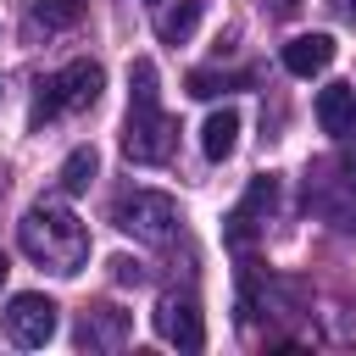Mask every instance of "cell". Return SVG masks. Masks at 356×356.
<instances>
[{"mask_svg": "<svg viewBox=\"0 0 356 356\" xmlns=\"http://www.w3.org/2000/svg\"><path fill=\"white\" fill-rule=\"evenodd\" d=\"M111 273H117V284H139L145 273H139V261H128V256H117L111 261Z\"/></svg>", "mask_w": 356, "mask_h": 356, "instance_id": "cell-16", "label": "cell"}, {"mask_svg": "<svg viewBox=\"0 0 356 356\" xmlns=\"http://www.w3.org/2000/svg\"><path fill=\"white\" fill-rule=\"evenodd\" d=\"M234 145H239V111L222 106V111H211V117L200 122V150H206L211 161H228Z\"/></svg>", "mask_w": 356, "mask_h": 356, "instance_id": "cell-11", "label": "cell"}, {"mask_svg": "<svg viewBox=\"0 0 356 356\" xmlns=\"http://www.w3.org/2000/svg\"><path fill=\"white\" fill-rule=\"evenodd\" d=\"M273 6H278V11H295V6H300V0H273Z\"/></svg>", "mask_w": 356, "mask_h": 356, "instance_id": "cell-19", "label": "cell"}, {"mask_svg": "<svg viewBox=\"0 0 356 356\" xmlns=\"http://www.w3.org/2000/svg\"><path fill=\"white\" fill-rule=\"evenodd\" d=\"M339 172H345V184L356 189V139H345V150H339Z\"/></svg>", "mask_w": 356, "mask_h": 356, "instance_id": "cell-17", "label": "cell"}, {"mask_svg": "<svg viewBox=\"0 0 356 356\" xmlns=\"http://www.w3.org/2000/svg\"><path fill=\"white\" fill-rule=\"evenodd\" d=\"M273 200H278V178H256V184H250V195H245V200L234 206V217H228V239H234V245H245V239L261 228L256 217H261V211H273Z\"/></svg>", "mask_w": 356, "mask_h": 356, "instance_id": "cell-7", "label": "cell"}, {"mask_svg": "<svg viewBox=\"0 0 356 356\" xmlns=\"http://www.w3.org/2000/svg\"><path fill=\"white\" fill-rule=\"evenodd\" d=\"M339 11H345V17H356V0H339Z\"/></svg>", "mask_w": 356, "mask_h": 356, "instance_id": "cell-18", "label": "cell"}, {"mask_svg": "<svg viewBox=\"0 0 356 356\" xmlns=\"http://www.w3.org/2000/svg\"><path fill=\"white\" fill-rule=\"evenodd\" d=\"M195 22H200V0H178V6H167V11L156 17V33H161L167 44H184V39L195 33Z\"/></svg>", "mask_w": 356, "mask_h": 356, "instance_id": "cell-12", "label": "cell"}, {"mask_svg": "<svg viewBox=\"0 0 356 356\" xmlns=\"http://www.w3.org/2000/svg\"><path fill=\"white\" fill-rule=\"evenodd\" d=\"M83 11H89V0H39L33 6V17L44 28H72V22H83Z\"/></svg>", "mask_w": 356, "mask_h": 356, "instance_id": "cell-15", "label": "cell"}, {"mask_svg": "<svg viewBox=\"0 0 356 356\" xmlns=\"http://www.w3.org/2000/svg\"><path fill=\"white\" fill-rule=\"evenodd\" d=\"M178 145V122L161 111V89H156V61L139 56L128 67V117H122V156L139 167H161Z\"/></svg>", "mask_w": 356, "mask_h": 356, "instance_id": "cell-1", "label": "cell"}, {"mask_svg": "<svg viewBox=\"0 0 356 356\" xmlns=\"http://www.w3.org/2000/svg\"><path fill=\"white\" fill-rule=\"evenodd\" d=\"M17 239H22V250H28L39 267H50V273H61V278H72V273L89 261V228H83L67 206H28L22 222H17Z\"/></svg>", "mask_w": 356, "mask_h": 356, "instance_id": "cell-2", "label": "cell"}, {"mask_svg": "<svg viewBox=\"0 0 356 356\" xmlns=\"http://www.w3.org/2000/svg\"><path fill=\"white\" fill-rule=\"evenodd\" d=\"M95 167H100L95 145L67 150V161H61V189H67V195H83V189H89V178H95Z\"/></svg>", "mask_w": 356, "mask_h": 356, "instance_id": "cell-14", "label": "cell"}, {"mask_svg": "<svg viewBox=\"0 0 356 356\" xmlns=\"http://www.w3.org/2000/svg\"><path fill=\"white\" fill-rule=\"evenodd\" d=\"M6 273H11V267H6V256H0V284H6Z\"/></svg>", "mask_w": 356, "mask_h": 356, "instance_id": "cell-20", "label": "cell"}, {"mask_svg": "<svg viewBox=\"0 0 356 356\" xmlns=\"http://www.w3.org/2000/svg\"><path fill=\"white\" fill-rule=\"evenodd\" d=\"M122 334H128V312H117V306H89L78 323V345H89V350L122 345Z\"/></svg>", "mask_w": 356, "mask_h": 356, "instance_id": "cell-9", "label": "cell"}, {"mask_svg": "<svg viewBox=\"0 0 356 356\" xmlns=\"http://www.w3.org/2000/svg\"><path fill=\"white\" fill-rule=\"evenodd\" d=\"M250 83H256L250 72H206V67L189 72V95H195V100H217V95H228V89H250Z\"/></svg>", "mask_w": 356, "mask_h": 356, "instance_id": "cell-13", "label": "cell"}, {"mask_svg": "<svg viewBox=\"0 0 356 356\" xmlns=\"http://www.w3.org/2000/svg\"><path fill=\"white\" fill-rule=\"evenodd\" d=\"M6 334L17 339V345H44L50 334H56V300L50 295H33V289H22V295H11V306H6Z\"/></svg>", "mask_w": 356, "mask_h": 356, "instance_id": "cell-5", "label": "cell"}, {"mask_svg": "<svg viewBox=\"0 0 356 356\" xmlns=\"http://www.w3.org/2000/svg\"><path fill=\"white\" fill-rule=\"evenodd\" d=\"M100 89H106L100 61H67L61 72H50V78L39 83L28 122H33V128H44V122H50V117H61V111H83V106H95V100H100Z\"/></svg>", "mask_w": 356, "mask_h": 356, "instance_id": "cell-3", "label": "cell"}, {"mask_svg": "<svg viewBox=\"0 0 356 356\" xmlns=\"http://www.w3.org/2000/svg\"><path fill=\"white\" fill-rule=\"evenodd\" d=\"M156 334L178 350H200L206 345V323H200V306L195 295H161L156 300Z\"/></svg>", "mask_w": 356, "mask_h": 356, "instance_id": "cell-6", "label": "cell"}, {"mask_svg": "<svg viewBox=\"0 0 356 356\" xmlns=\"http://www.w3.org/2000/svg\"><path fill=\"white\" fill-rule=\"evenodd\" d=\"M328 61H334V39H328V33H300V39L284 44V67H289L295 78H312V72H323Z\"/></svg>", "mask_w": 356, "mask_h": 356, "instance_id": "cell-10", "label": "cell"}, {"mask_svg": "<svg viewBox=\"0 0 356 356\" xmlns=\"http://www.w3.org/2000/svg\"><path fill=\"white\" fill-rule=\"evenodd\" d=\"M317 122H323V134L345 139V134L356 128V89H350V83H328V89L317 95Z\"/></svg>", "mask_w": 356, "mask_h": 356, "instance_id": "cell-8", "label": "cell"}, {"mask_svg": "<svg viewBox=\"0 0 356 356\" xmlns=\"http://www.w3.org/2000/svg\"><path fill=\"white\" fill-rule=\"evenodd\" d=\"M111 222H117L128 239H139V245H172V234H178V206H172V195L134 189V195H122V200L111 206Z\"/></svg>", "mask_w": 356, "mask_h": 356, "instance_id": "cell-4", "label": "cell"}]
</instances>
